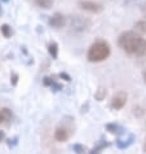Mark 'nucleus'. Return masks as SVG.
I'll use <instances>...</instances> for the list:
<instances>
[{
	"instance_id": "obj_1",
	"label": "nucleus",
	"mask_w": 146,
	"mask_h": 154,
	"mask_svg": "<svg viewBox=\"0 0 146 154\" xmlns=\"http://www.w3.org/2000/svg\"><path fill=\"white\" fill-rule=\"evenodd\" d=\"M118 45L128 56L142 57L146 54V39L136 31H123L118 36Z\"/></svg>"
},
{
	"instance_id": "obj_2",
	"label": "nucleus",
	"mask_w": 146,
	"mask_h": 154,
	"mask_svg": "<svg viewBox=\"0 0 146 154\" xmlns=\"http://www.w3.org/2000/svg\"><path fill=\"white\" fill-rule=\"evenodd\" d=\"M110 54H111L110 44L104 39H98L96 42H93L91 47L88 48L87 60L89 62L97 63V62H102L105 60H107Z\"/></svg>"
},
{
	"instance_id": "obj_3",
	"label": "nucleus",
	"mask_w": 146,
	"mask_h": 154,
	"mask_svg": "<svg viewBox=\"0 0 146 154\" xmlns=\"http://www.w3.org/2000/svg\"><path fill=\"white\" fill-rule=\"evenodd\" d=\"M72 121L74 118L71 117H65L62 118V122L54 131V139L58 143H65L74 134V127H72Z\"/></svg>"
},
{
	"instance_id": "obj_4",
	"label": "nucleus",
	"mask_w": 146,
	"mask_h": 154,
	"mask_svg": "<svg viewBox=\"0 0 146 154\" xmlns=\"http://www.w3.org/2000/svg\"><path fill=\"white\" fill-rule=\"evenodd\" d=\"M78 7L80 9H83L85 12H89V13H101L104 11V5L101 3L93 2V0H79L78 2Z\"/></svg>"
},
{
	"instance_id": "obj_5",
	"label": "nucleus",
	"mask_w": 146,
	"mask_h": 154,
	"mask_svg": "<svg viewBox=\"0 0 146 154\" xmlns=\"http://www.w3.org/2000/svg\"><path fill=\"white\" fill-rule=\"evenodd\" d=\"M127 98H128V96H127L126 92H123V91L118 92L117 95H114L113 98H111V101H110V108L114 109V110H120V109H123L124 105L127 104Z\"/></svg>"
},
{
	"instance_id": "obj_6",
	"label": "nucleus",
	"mask_w": 146,
	"mask_h": 154,
	"mask_svg": "<svg viewBox=\"0 0 146 154\" xmlns=\"http://www.w3.org/2000/svg\"><path fill=\"white\" fill-rule=\"evenodd\" d=\"M48 23H49V26L50 27H53V29H62L63 26L66 25V17L63 16L62 13H54L50 18L48 20Z\"/></svg>"
},
{
	"instance_id": "obj_7",
	"label": "nucleus",
	"mask_w": 146,
	"mask_h": 154,
	"mask_svg": "<svg viewBox=\"0 0 146 154\" xmlns=\"http://www.w3.org/2000/svg\"><path fill=\"white\" fill-rule=\"evenodd\" d=\"M88 26H89V21L83 20L80 16H75L71 18V27L75 31H84L85 29H88Z\"/></svg>"
},
{
	"instance_id": "obj_8",
	"label": "nucleus",
	"mask_w": 146,
	"mask_h": 154,
	"mask_svg": "<svg viewBox=\"0 0 146 154\" xmlns=\"http://www.w3.org/2000/svg\"><path fill=\"white\" fill-rule=\"evenodd\" d=\"M105 127H106V131L109 132V134L115 135V136H119V137L127 134V130L123 126H120L119 123H107Z\"/></svg>"
},
{
	"instance_id": "obj_9",
	"label": "nucleus",
	"mask_w": 146,
	"mask_h": 154,
	"mask_svg": "<svg viewBox=\"0 0 146 154\" xmlns=\"http://www.w3.org/2000/svg\"><path fill=\"white\" fill-rule=\"evenodd\" d=\"M110 145H111V144H110L106 139H101V140H98L97 143H96V145H94V146L91 149V150L88 152V154H101L102 150H105V149L109 148Z\"/></svg>"
},
{
	"instance_id": "obj_10",
	"label": "nucleus",
	"mask_w": 146,
	"mask_h": 154,
	"mask_svg": "<svg viewBox=\"0 0 146 154\" xmlns=\"http://www.w3.org/2000/svg\"><path fill=\"white\" fill-rule=\"evenodd\" d=\"M43 84H44L45 87L52 88V91H54V92L61 91L62 89V84L56 82V80L53 78H50V76H44V78H43Z\"/></svg>"
},
{
	"instance_id": "obj_11",
	"label": "nucleus",
	"mask_w": 146,
	"mask_h": 154,
	"mask_svg": "<svg viewBox=\"0 0 146 154\" xmlns=\"http://www.w3.org/2000/svg\"><path fill=\"white\" fill-rule=\"evenodd\" d=\"M135 140H136V136L133 135V134H131V135H129V137H128L127 140L118 139L117 141H115V145H117L119 149H127V148H129L133 143H135Z\"/></svg>"
},
{
	"instance_id": "obj_12",
	"label": "nucleus",
	"mask_w": 146,
	"mask_h": 154,
	"mask_svg": "<svg viewBox=\"0 0 146 154\" xmlns=\"http://www.w3.org/2000/svg\"><path fill=\"white\" fill-rule=\"evenodd\" d=\"M12 119V110L8 108H3L0 109V125L4 122H8Z\"/></svg>"
},
{
	"instance_id": "obj_13",
	"label": "nucleus",
	"mask_w": 146,
	"mask_h": 154,
	"mask_svg": "<svg viewBox=\"0 0 146 154\" xmlns=\"http://www.w3.org/2000/svg\"><path fill=\"white\" fill-rule=\"evenodd\" d=\"M48 52L50 54V57L53 60H57L58 57V44L56 42H50L48 44Z\"/></svg>"
},
{
	"instance_id": "obj_14",
	"label": "nucleus",
	"mask_w": 146,
	"mask_h": 154,
	"mask_svg": "<svg viewBox=\"0 0 146 154\" xmlns=\"http://www.w3.org/2000/svg\"><path fill=\"white\" fill-rule=\"evenodd\" d=\"M0 31H2L3 36H4V38H7V39L13 35V30H12V27H11L8 23L2 25V26H0Z\"/></svg>"
},
{
	"instance_id": "obj_15",
	"label": "nucleus",
	"mask_w": 146,
	"mask_h": 154,
	"mask_svg": "<svg viewBox=\"0 0 146 154\" xmlns=\"http://www.w3.org/2000/svg\"><path fill=\"white\" fill-rule=\"evenodd\" d=\"M34 2L41 9H49L53 5V0H34Z\"/></svg>"
},
{
	"instance_id": "obj_16",
	"label": "nucleus",
	"mask_w": 146,
	"mask_h": 154,
	"mask_svg": "<svg viewBox=\"0 0 146 154\" xmlns=\"http://www.w3.org/2000/svg\"><path fill=\"white\" fill-rule=\"evenodd\" d=\"M106 95H107V91H106V88H102V87H100L97 89V92L94 93V98H96L97 101H102L104 98L106 97Z\"/></svg>"
},
{
	"instance_id": "obj_17",
	"label": "nucleus",
	"mask_w": 146,
	"mask_h": 154,
	"mask_svg": "<svg viewBox=\"0 0 146 154\" xmlns=\"http://www.w3.org/2000/svg\"><path fill=\"white\" fill-rule=\"evenodd\" d=\"M72 150H74L76 154H85L88 152V149L85 145H81V144H74L72 145Z\"/></svg>"
},
{
	"instance_id": "obj_18",
	"label": "nucleus",
	"mask_w": 146,
	"mask_h": 154,
	"mask_svg": "<svg viewBox=\"0 0 146 154\" xmlns=\"http://www.w3.org/2000/svg\"><path fill=\"white\" fill-rule=\"evenodd\" d=\"M135 27H136V30L138 32L145 34L146 35V20H141V21H138V22H136Z\"/></svg>"
},
{
	"instance_id": "obj_19",
	"label": "nucleus",
	"mask_w": 146,
	"mask_h": 154,
	"mask_svg": "<svg viewBox=\"0 0 146 154\" xmlns=\"http://www.w3.org/2000/svg\"><path fill=\"white\" fill-rule=\"evenodd\" d=\"M17 141H18V137H13V139H9V140H7V143H8V146H9V148H13L14 145H17Z\"/></svg>"
},
{
	"instance_id": "obj_20",
	"label": "nucleus",
	"mask_w": 146,
	"mask_h": 154,
	"mask_svg": "<svg viewBox=\"0 0 146 154\" xmlns=\"http://www.w3.org/2000/svg\"><path fill=\"white\" fill-rule=\"evenodd\" d=\"M17 82H18V74H12L11 75V83H12V85H16Z\"/></svg>"
},
{
	"instance_id": "obj_21",
	"label": "nucleus",
	"mask_w": 146,
	"mask_h": 154,
	"mask_svg": "<svg viewBox=\"0 0 146 154\" xmlns=\"http://www.w3.org/2000/svg\"><path fill=\"white\" fill-rule=\"evenodd\" d=\"M58 76H59V78H62L63 80H66V82H70V80H71V76L67 75L66 72H61V74H59Z\"/></svg>"
},
{
	"instance_id": "obj_22",
	"label": "nucleus",
	"mask_w": 146,
	"mask_h": 154,
	"mask_svg": "<svg viewBox=\"0 0 146 154\" xmlns=\"http://www.w3.org/2000/svg\"><path fill=\"white\" fill-rule=\"evenodd\" d=\"M4 139H5V132L0 130V143H2V141H4Z\"/></svg>"
},
{
	"instance_id": "obj_23",
	"label": "nucleus",
	"mask_w": 146,
	"mask_h": 154,
	"mask_svg": "<svg viewBox=\"0 0 146 154\" xmlns=\"http://www.w3.org/2000/svg\"><path fill=\"white\" fill-rule=\"evenodd\" d=\"M142 78H144V82L146 83V67H145V70L142 71Z\"/></svg>"
},
{
	"instance_id": "obj_24",
	"label": "nucleus",
	"mask_w": 146,
	"mask_h": 154,
	"mask_svg": "<svg viewBox=\"0 0 146 154\" xmlns=\"http://www.w3.org/2000/svg\"><path fill=\"white\" fill-rule=\"evenodd\" d=\"M3 14V8H2V4H0V16Z\"/></svg>"
},
{
	"instance_id": "obj_25",
	"label": "nucleus",
	"mask_w": 146,
	"mask_h": 154,
	"mask_svg": "<svg viewBox=\"0 0 146 154\" xmlns=\"http://www.w3.org/2000/svg\"><path fill=\"white\" fill-rule=\"evenodd\" d=\"M145 150H146V141H145Z\"/></svg>"
}]
</instances>
